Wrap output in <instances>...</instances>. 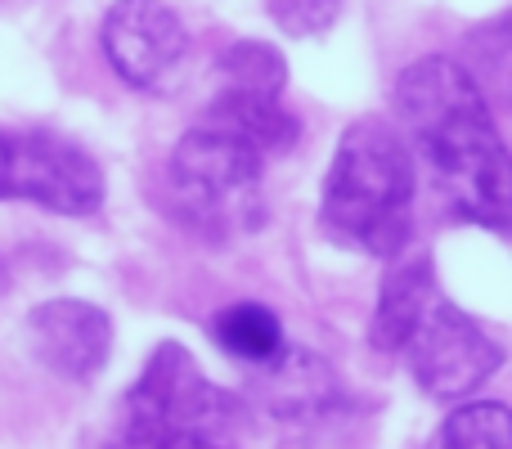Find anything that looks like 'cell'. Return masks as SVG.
Returning <instances> with one entry per match:
<instances>
[{"label": "cell", "instance_id": "cell-1", "mask_svg": "<svg viewBox=\"0 0 512 449\" xmlns=\"http://www.w3.org/2000/svg\"><path fill=\"white\" fill-rule=\"evenodd\" d=\"M396 113L454 212L504 229L512 221V158L468 72L445 54L409 63L396 81Z\"/></svg>", "mask_w": 512, "mask_h": 449}, {"label": "cell", "instance_id": "cell-2", "mask_svg": "<svg viewBox=\"0 0 512 449\" xmlns=\"http://www.w3.org/2000/svg\"><path fill=\"white\" fill-rule=\"evenodd\" d=\"M324 229L333 243L364 256H396L414 234V153L382 117L342 131L324 180Z\"/></svg>", "mask_w": 512, "mask_h": 449}, {"label": "cell", "instance_id": "cell-3", "mask_svg": "<svg viewBox=\"0 0 512 449\" xmlns=\"http://www.w3.org/2000/svg\"><path fill=\"white\" fill-rule=\"evenodd\" d=\"M243 409L180 342H162L117 400L99 449H239Z\"/></svg>", "mask_w": 512, "mask_h": 449}, {"label": "cell", "instance_id": "cell-4", "mask_svg": "<svg viewBox=\"0 0 512 449\" xmlns=\"http://www.w3.org/2000/svg\"><path fill=\"white\" fill-rule=\"evenodd\" d=\"M265 158L230 126L203 117L180 135L167 167L171 212L207 243H234L265 225Z\"/></svg>", "mask_w": 512, "mask_h": 449}, {"label": "cell", "instance_id": "cell-5", "mask_svg": "<svg viewBox=\"0 0 512 449\" xmlns=\"http://www.w3.org/2000/svg\"><path fill=\"white\" fill-rule=\"evenodd\" d=\"M14 198L59 216H90L104 207V171L63 135L0 131V203Z\"/></svg>", "mask_w": 512, "mask_h": 449}, {"label": "cell", "instance_id": "cell-6", "mask_svg": "<svg viewBox=\"0 0 512 449\" xmlns=\"http://www.w3.org/2000/svg\"><path fill=\"white\" fill-rule=\"evenodd\" d=\"M400 355H405L414 382L432 400L472 396L504 364V351H499L495 337H486V328L472 315H463L459 306H450L441 292L427 301V310L418 315L414 333L400 346Z\"/></svg>", "mask_w": 512, "mask_h": 449}, {"label": "cell", "instance_id": "cell-7", "mask_svg": "<svg viewBox=\"0 0 512 449\" xmlns=\"http://www.w3.org/2000/svg\"><path fill=\"white\" fill-rule=\"evenodd\" d=\"M99 41L113 72L135 90H162L185 59V23L162 0H117Z\"/></svg>", "mask_w": 512, "mask_h": 449}, {"label": "cell", "instance_id": "cell-8", "mask_svg": "<svg viewBox=\"0 0 512 449\" xmlns=\"http://www.w3.org/2000/svg\"><path fill=\"white\" fill-rule=\"evenodd\" d=\"M32 355L63 382H90L104 373L113 351V324L99 306L77 297H54L27 315Z\"/></svg>", "mask_w": 512, "mask_h": 449}, {"label": "cell", "instance_id": "cell-9", "mask_svg": "<svg viewBox=\"0 0 512 449\" xmlns=\"http://www.w3.org/2000/svg\"><path fill=\"white\" fill-rule=\"evenodd\" d=\"M436 297V279H432V261L427 256H414V261L396 265L382 283V297H378V310H373V328H369V342L378 351L396 355L400 346L409 342L414 333L418 315L427 310V301Z\"/></svg>", "mask_w": 512, "mask_h": 449}, {"label": "cell", "instance_id": "cell-10", "mask_svg": "<svg viewBox=\"0 0 512 449\" xmlns=\"http://www.w3.org/2000/svg\"><path fill=\"white\" fill-rule=\"evenodd\" d=\"M207 117L221 122V126H230L234 135H243L261 158H279V153H288L301 135L297 117H292L279 99H261V95H230V90H221L216 104L207 108Z\"/></svg>", "mask_w": 512, "mask_h": 449}, {"label": "cell", "instance_id": "cell-11", "mask_svg": "<svg viewBox=\"0 0 512 449\" xmlns=\"http://www.w3.org/2000/svg\"><path fill=\"white\" fill-rule=\"evenodd\" d=\"M459 68L472 77V86L481 90V99L490 108L512 113V9L472 27Z\"/></svg>", "mask_w": 512, "mask_h": 449}, {"label": "cell", "instance_id": "cell-12", "mask_svg": "<svg viewBox=\"0 0 512 449\" xmlns=\"http://www.w3.org/2000/svg\"><path fill=\"white\" fill-rule=\"evenodd\" d=\"M212 333L221 342L225 355L234 360H248L256 369L274 364L283 355V324L270 306H256V301H243V306H230L212 319Z\"/></svg>", "mask_w": 512, "mask_h": 449}, {"label": "cell", "instance_id": "cell-13", "mask_svg": "<svg viewBox=\"0 0 512 449\" xmlns=\"http://www.w3.org/2000/svg\"><path fill=\"white\" fill-rule=\"evenodd\" d=\"M216 72H221V86L230 95H261V99H279L283 81H288L283 54L265 41H234L230 50H221Z\"/></svg>", "mask_w": 512, "mask_h": 449}, {"label": "cell", "instance_id": "cell-14", "mask_svg": "<svg viewBox=\"0 0 512 449\" xmlns=\"http://www.w3.org/2000/svg\"><path fill=\"white\" fill-rule=\"evenodd\" d=\"M427 449H512V409L499 400L459 405L436 427Z\"/></svg>", "mask_w": 512, "mask_h": 449}, {"label": "cell", "instance_id": "cell-15", "mask_svg": "<svg viewBox=\"0 0 512 449\" xmlns=\"http://www.w3.org/2000/svg\"><path fill=\"white\" fill-rule=\"evenodd\" d=\"M265 5L288 36H324L342 18L346 0H265Z\"/></svg>", "mask_w": 512, "mask_h": 449}]
</instances>
